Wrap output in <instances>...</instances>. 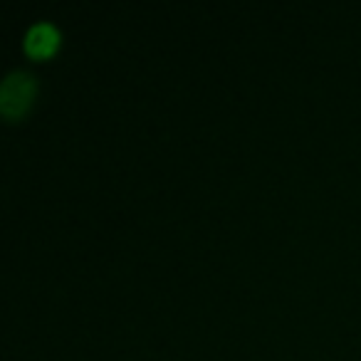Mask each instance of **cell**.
<instances>
[{
  "label": "cell",
  "instance_id": "cell-1",
  "mask_svg": "<svg viewBox=\"0 0 361 361\" xmlns=\"http://www.w3.org/2000/svg\"><path fill=\"white\" fill-rule=\"evenodd\" d=\"M32 94V77L27 72H13L8 75V80L3 82L0 90V106L8 116H16L25 109V104L30 102Z\"/></svg>",
  "mask_w": 361,
  "mask_h": 361
},
{
  "label": "cell",
  "instance_id": "cell-2",
  "mask_svg": "<svg viewBox=\"0 0 361 361\" xmlns=\"http://www.w3.org/2000/svg\"><path fill=\"white\" fill-rule=\"evenodd\" d=\"M55 40H57L55 27L47 25V23H37V25H32V27H30V32H27L25 47L32 52V55H45V52H50V50H52Z\"/></svg>",
  "mask_w": 361,
  "mask_h": 361
}]
</instances>
